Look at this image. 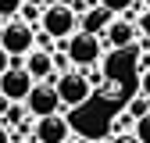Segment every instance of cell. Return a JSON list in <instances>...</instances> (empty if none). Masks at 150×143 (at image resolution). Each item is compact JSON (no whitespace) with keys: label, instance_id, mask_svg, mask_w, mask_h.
I'll return each instance as SVG.
<instances>
[{"label":"cell","instance_id":"603a6c76","mask_svg":"<svg viewBox=\"0 0 150 143\" xmlns=\"http://www.w3.org/2000/svg\"><path fill=\"white\" fill-rule=\"evenodd\" d=\"M64 143H86V139H79V136H71V139H64Z\"/></svg>","mask_w":150,"mask_h":143},{"label":"cell","instance_id":"2e32d148","mask_svg":"<svg viewBox=\"0 0 150 143\" xmlns=\"http://www.w3.org/2000/svg\"><path fill=\"white\" fill-rule=\"evenodd\" d=\"M132 132H136V139H139V143H150V115L136 118V125H132Z\"/></svg>","mask_w":150,"mask_h":143},{"label":"cell","instance_id":"7c38bea8","mask_svg":"<svg viewBox=\"0 0 150 143\" xmlns=\"http://www.w3.org/2000/svg\"><path fill=\"white\" fill-rule=\"evenodd\" d=\"M22 7H25V0H0V18L11 22V18L22 14Z\"/></svg>","mask_w":150,"mask_h":143},{"label":"cell","instance_id":"5bb4252c","mask_svg":"<svg viewBox=\"0 0 150 143\" xmlns=\"http://www.w3.org/2000/svg\"><path fill=\"white\" fill-rule=\"evenodd\" d=\"M132 125H136V118H132V115H118L115 122H111V136H122V132H132Z\"/></svg>","mask_w":150,"mask_h":143},{"label":"cell","instance_id":"8992f818","mask_svg":"<svg viewBox=\"0 0 150 143\" xmlns=\"http://www.w3.org/2000/svg\"><path fill=\"white\" fill-rule=\"evenodd\" d=\"M36 79L25 72V64H11L4 75H0V93H4L11 104H25V97L32 93Z\"/></svg>","mask_w":150,"mask_h":143},{"label":"cell","instance_id":"e0dca14e","mask_svg":"<svg viewBox=\"0 0 150 143\" xmlns=\"http://www.w3.org/2000/svg\"><path fill=\"white\" fill-rule=\"evenodd\" d=\"M139 93H143V97H150V68H146V72H139Z\"/></svg>","mask_w":150,"mask_h":143},{"label":"cell","instance_id":"4fadbf2b","mask_svg":"<svg viewBox=\"0 0 150 143\" xmlns=\"http://www.w3.org/2000/svg\"><path fill=\"white\" fill-rule=\"evenodd\" d=\"M97 4H104L111 14H129V11L136 7V0H97Z\"/></svg>","mask_w":150,"mask_h":143},{"label":"cell","instance_id":"9c48e42d","mask_svg":"<svg viewBox=\"0 0 150 143\" xmlns=\"http://www.w3.org/2000/svg\"><path fill=\"white\" fill-rule=\"evenodd\" d=\"M107 36V43L115 47V50H132L136 47V36H139V29H136V22L132 18H115V22H111V29L104 32Z\"/></svg>","mask_w":150,"mask_h":143},{"label":"cell","instance_id":"ac0fdd59","mask_svg":"<svg viewBox=\"0 0 150 143\" xmlns=\"http://www.w3.org/2000/svg\"><path fill=\"white\" fill-rule=\"evenodd\" d=\"M11 64H14V57H11V54H7L4 47H0V75H4V72H7Z\"/></svg>","mask_w":150,"mask_h":143},{"label":"cell","instance_id":"8fae6325","mask_svg":"<svg viewBox=\"0 0 150 143\" xmlns=\"http://www.w3.org/2000/svg\"><path fill=\"white\" fill-rule=\"evenodd\" d=\"M125 115H132V118H143V115H150V97H132V100H129L125 104Z\"/></svg>","mask_w":150,"mask_h":143},{"label":"cell","instance_id":"3957f363","mask_svg":"<svg viewBox=\"0 0 150 143\" xmlns=\"http://www.w3.org/2000/svg\"><path fill=\"white\" fill-rule=\"evenodd\" d=\"M54 86H57V97H61V107H82L89 97H93V86L89 82V75L86 72H64V75H57L54 79Z\"/></svg>","mask_w":150,"mask_h":143},{"label":"cell","instance_id":"52a82bcc","mask_svg":"<svg viewBox=\"0 0 150 143\" xmlns=\"http://www.w3.org/2000/svg\"><path fill=\"white\" fill-rule=\"evenodd\" d=\"M32 136L40 143H64V139H71V125L64 115H43L32 122Z\"/></svg>","mask_w":150,"mask_h":143},{"label":"cell","instance_id":"ba28073f","mask_svg":"<svg viewBox=\"0 0 150 143\" xmlns=\"http://www.w3.org/2000/svg\"><path fill=\"white\" fill-rule=\"evenodd\" d=\"M22 64H25V72H29L36 82H54V79H57V68H54V54L50 50H40V47H36L32 54H25Z\"/></svg>","mask_w":150,"mask_h":143},{"label":"cell","instance_id":"cb8c5ba5","mask_svg":"<svg viewBox=\"0 0 150 143\" xmlns=\"http://www.w3.org/2000/svg\"><path fill=\"white\" fill-rule=\"evenodd\" d=\"M22 143H40V139H36V136H32V139H22Z\"/></svg>","mask_w":150,"mask_h":143},{"label":"cell","instance_id":"6da1fadb","mask_svg":"<svg viewBox=\"0 0 150 143\" xmlns=\"http://www.w3.org/2000/svg\"><path fill=\"white\" fill-rule=\"evenodd\" d=\"M40 29L47 32V36H54L57 43H64L68 36H75L79 32V11H75L71 4H47L43 7V18H40Z\"/></svg>","mask_w":150,"mask_h":143},{"label":"cell","instance_id":"d6986e66","mask_svg":"<svg viewBox=\"0 0 150 143\" xmlns=\"http://www.w3.org/2000/svg\"><path fill=\"white\" fill-rule=\"evenodd\" d=\"M107 143H139V139H136V132H122V136H111Z\"/></svg>","mask_w":150,"mask_h":143},{"label":"cell","instance_id":"30bf717a","mask_svg":"<svg viewBox=\"0 0 150 143\" xmlns=\"http://www.w3.org/2000/svg\"><path fill=\"white\" fill-rule=\"evenodd\" d=\"M115 18H118V14H111L104 4H93V7H89L82 18H79V29H82V32H93V36H97V32H107Z\"/></svg>","mask_w":150,"mask_h":143},{"label":"cell","instance_id":"7a4b0ae2","mask_svg":"<svg viewBox=\"0 0 150 143\" xmlns=\"http://www.w3.org/2000/svg\"><path fill=\"white\" fill-rule=\"evenodd\" d=\"M0 47H4L11 57H25V54L36 50V25L22 22V18H11V22H4V29H0Z\"/></svg>","mask_w":150,"mask_h":143},{"label":"cell","instance_id":"ffe728a7","mask_svg":"<svg viewBox=\"0 0 150 143\" xmlns=\"http://www.w3.org/2000/svg\"><path fill=\"white\" fill-rule=\"evenodd\" d=\"M0 143H14V139H11V129H7V122H0Z\"/></svg>","mask_w":150,"mask_h":143},{"label":"cell","instance_id":"5b68a950","mask_svg":"<svg viewBox=\"0 0 150 143\" xmlns=\"http://www.w3.org/2000/svg\"><path fill=\"white\" fill-rule=\"evenodd\" d=\"M25 111L36 118H43V115H57L61 111V97H57V86L54 82H36L32 86V93L25 97Z\"/></svg>","mask_w":150,"mask_h":143},{"label":"cell","instance_id":"277c9868","mask_svg":"<svg viewBox=\"0 0 150 143\" xmlns=\"http://www.w3.org/2000/svg\"><path fill=\"white\" fill-rule=\"evenodd\" d=\"M64 50H68V57L75 68H97L100 57H104V47H100V36H93V32H75L64 40Z\"/></svg>","mask_w":150,"mask_h":143},{"label":"cell","instance_id":"44dd1931","mask_svg":"<svg viewBox=\"0 0 150 143\" xmlns=\"http://www.w3.org/2000/svg\"><path fill=\"white\" fill-rule=\"evenodd\" d=\"M7 111H11V100H7L4 93H0V115H7Z\"/></svg>","mask_w":150,"mask_h":143},{"label":"cell","instance_id":"9a60e30c","mask_svg":"<svg viewBox=\"0 0 150 143\" xmlns=\"http://www.w3.org/2000/svg\"><path fill=\"white\" fill-rule=\"evenodd\" d=\"M18 18H22V22H29V25H36V22L43 18V7H40V4H29V0H25V7H22V14H18Z\"/></svg>","mask_w":150,"mask_h":143},{"label":"cell","instance_id":"7402d4cb","mask_svg":"<svg viewBox=\"0 0 150 143\" xmlns=\"http://www.w3.org/2000/svg\"><path fill=\"white\" fill-rule=\"evenodd\" d=\"M29 4H40V7H47V4H50V0H29Z\"/></svg>","mask_w":150,"mask_h":143}]
</instances>
